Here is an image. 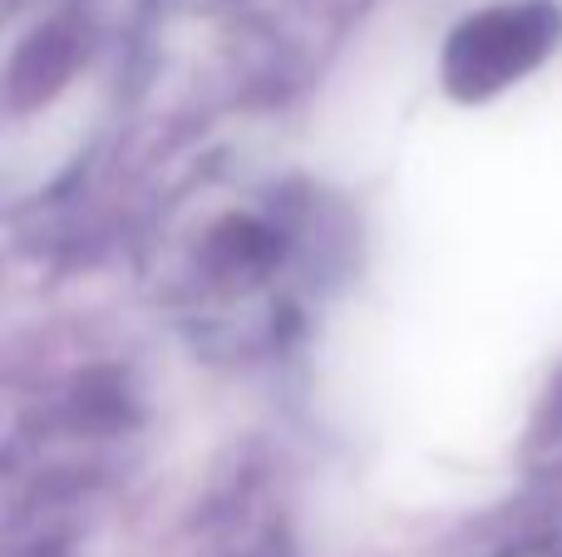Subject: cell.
<instances>
[{
    "label": "cell",
    "mask_w": 562,
    "mask_h": 557,
    "mask_svg": "<svg viewBox=\"0 0 562 557\" xmlns=\"http://www.w3.org/2000/svg\"><path fill=\"white\" fill-rule=\"evenodd\" d=\"M306 203L277 183H213L168 223L164 292L183 321L252 345L291 316L306 262Z\"/></svg>",
    "instance_id": "obj_1"
},
{
    "label": "cell",
    "mask_w": 562,
    "mask_h": 557,
    "mask_svg": "<svg viewBox=\"0 0 562 557\" xmlns=\"http://www.w3.org/2000/svg\"><path fill=\"white\" fill-rule=\"evenodd\" d=\"M558 10L548 0H518L469 15L449 35L439 75L459 104H484L524 75H533L558 45Z\"/></svg>",
    "instance_id": "obj_2"
},
{
    "label": "cell",
    "mask_w": 562,
    "mask_h": 557,
    "mask_svg": "<svg viewBox=\"0 0 562 557\" xmlns=\"http://www.w3.org/2000/svg\"><path fill=\"white\" fill-rule=\"evenodd\" d=\"M504 557H562L558 548H508Z\"/></svg>",
    "instance_id": "obj_3"
}]
</instances>
